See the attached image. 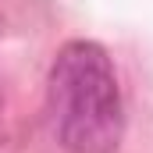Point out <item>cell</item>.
Returning a JSON list of instances; mask_svg holds the SVG:
<instances>
[{"mask_svg": "<svg viewBox=\"0 0 153 153\" xmlns=\"http://www.w3.org/2000/svg\"><path fill=\"white\" fill-rule=\"evenodd\" d=\"M53 135L68 153H114L125 135V103L114 61L93 39H71L57 50L50 82Z\"/></svg>", "mask_w": 153, "mask_h": 153, "instance_id": "cell-1", "label": "cell"}]
</instances>
